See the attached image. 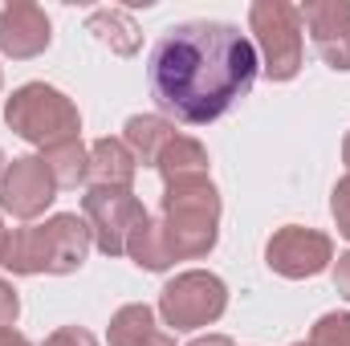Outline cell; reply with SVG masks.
I'll use <instances>...</instances> for the list:
<instances>
[{
	"label": "cell",
	"instance_id": "obj_1",
	"mask_svg": "<svg viewBox=\"0 0 350 346\" xmlns=\"http://www.w3.org/2000/svg\"><path fill=\"white\" fill-rule=\"evenodd\" d=\"M261 74L253 37L228 21H183L163 29L151 49L147 78L163 114L183 127L224 118Z\"/></svg>",
	"mask_w": 350,
	"mask_h": 346
},
{
	"label": "cell",
	"instance_id": "obj_2",
	"mask_svg": "<svg viewBox=\"0 0 350 346\" xmlns=\"http://www.w3.org/2000/svg\"><path fill=\"white\" fill-rule=\"evenodd\" d=\"M94 237H90L86 216L78 212H57L45 224H29V228H12L8 245H4V269L16 277H37V273H78L86 265Z\"/></svg>",
	"mask_w": 350,
	"mask_h": 346
},
{
	"label": "cell",
	"instance_id": "obj_3",
	"mask_svg": "<svg viewBox=\"0 0 350 346\" xmlns=\"http://www.w3.org/2000/svg\"><path fill=\"white\" fill-rule=\"evenodd\" d=\"M159 228H163L172 261H200L216 249V241H220V191H216L212 175L163 187Z\"/></svg>",
	"mask_w": 350,
	"mask_h": 346
},
{
	"label": "cell",
	"instance_id": "obj_4",
	"mask_svg": "<svg viewBox=\"0 0 350 346\" xmlns=\"http://www.w3.org/2000/svg\"><path fill=\"white\" fill-rule=\"evenodd\" d=\"M4 122H8V131H16L25 143H33L41 151L70 143L82 131L78 102L49 82H25L21 90H12V98L4 102Z\"/></svg>",
	"mask_w": 350,
	"mask_h": 346
},
{
	"label": "cell",
	"instance_id": "obj_5",
	"mask_svg": "<svg viewBox=\"0 0 350 346\" xmlns=\"http://www.w3.org/2000/svg\"><path fill=\"white\" fill-rule=\"evenodd\" d=\"M301 8L289 0H253L249 4V33L261 57V74L269 82H293L306 57L301 37Z\"/></svg>",
	"mask_w": 350,
	"mask_h": 346
},
{
	"label": "cell",
	"instance_id": "obj_6",
	"mask_svg": "<svg viewBox=\"0 0 350 346\" xmlns=\"http://www.w3.org/2000/svg\"><path fill=\"white\" fill-rule=\"evenodd\" d=\"M228 310V285L208 273V269H187V273H175L172 281L163 285L159 293V314L163 322L175 330H200V326H212L220 322Z\"/></svg>",
	"mask_w": 350,
	"mask_h": 346
},
{
	"label": "cell",
	"instance_id": "obj_7",
	"mask_svg": "<svg viewBox=\"0 0 350 346\" xmlns=\"http://www.w3.org/2000/svg\"><path fill=\"white\" fill-rule=\"evenodd\" d=\"M82 216H86L98 253L126 257V245L135 228L147 220V208L135 196V187H90L82 196Z\"/></svg>",
	"mask_w": 350,
	"mask_h": 346
},
{
	"label": "cell",
	"instance_id": "obj_8",
	"mask_svg": "<svg viewBox=\"0 0 350 346\" xmlns=\"http://www.w3.org/2000/svg\"><path fill=\"white\" fill-rule=\"evenodd\" d=\"M330 261H334V241L318 228H306V224H285L265 245V265L289 281L318 277L322 269H330Z\"/></svg>",
	"mask_w": 350,
	"mask_h": 346
},
{
	"label": "cell",
	"instance_id": "obj_9",
	"mask_svg": "<svg viewBox=\"0 0 350 346\" xmlns=\"http://www.w3.org/2000/svg\"><path fill=\"white\" fill-rule=\"evenodd\" d=\"M57 191L62 187L41 155H16L0 175V212H8L12 220H37L57 200Z\"/></svg>",
	"mask_w": 350,
	"mask_h": 346
},
{
	"label": "cell",
	"instance_id": "obj_10",
	"mask_svg": "<svg viewBox=\"0 0 350 346\" xmlns=\"http://www.w3.org/2000/svg\"><path fill=\"white\" fill-rule=\"evenodd\" d=\"M49 41H53V25L41 4L16 0V4L0 8V53L4 57H12V62L41 57L49 49Z\"/></svg>",
	"mask_w": 350,
	"mask_h": 346
},
{
	"label": "cell",
	"instance_id": "obj_11",
	"mask_svg": "<svg viewBox=\"0 0 350 346\" xmlns=\"http://www.w3.org/2000/svg\"><path fill=\"white\" fill-rule=\"evenodd\" d=\"M301 25L310 29L314 37V49L318 57L347 74L350 70V4H338V0H310L301 8Z\"/></svg>",
	"mask_w": 350,
	"mask_h": 346
},
{
	"label": "cell",
	"instance_id": "obj_12",
	"mask_svg": "<svg viewBox=\"0 0 350 346\" xmlns=\"http://www.w3.org/2000/svg\"><path fill=\"white\" fill-rule=\"evenodd\" d=\"M139 159L122 139H98L90 143V187H135Z\"/></svg>",
	"mask_w": 350,
	"mask_h": 346
},
{
	"label": "cell",
	"instance_id": "obj_13",
	"mask_svg": "<svg viewBox=\"0 0 350 346\" xmlns=\"http://www.w3.org/2000/svg\"><path fill=\"white\" fill-rule=\"evenodd\" d=\"M175 135V122L163 118V114H131L126 127H122V143L131 147V155L147 168H155V159L163 155V147L172 143Z\"/></svg>",
	"mask_w": 350,
	"mask_h": 346
},
{
	"label": "cell",
	"instance_id": "obj_14",
	"mask_svg": "<svg viewBox=\"0 0 350 346\" xmlns=\"http://www.w3.org/2000/svg\"><path fill=\"white\" fill-rule=\"evenodd\" d=\"M86 33H94L110 53L118 57H135L139 45H143V33L135 25V16L126 8H94L86 16Z\"/></svg>",
	"mask_w": 350,
	"mask_h": 346
},
{
	"label": "cell",
	"instance_id": "obj_15",
	"mask_svg": "<svg viewBox=\"0 0 350 346\" xmlns=\"http://www.w3.org/2000/svg\"><path fill=\"white\" fill-rule=\"evenodd\" d=\"M208 151H204V143L200 139H191V135H175L172 143L163 147V155L155 159V172L163 179V187L167 183H183V179H204L208 175Z\"/></svg>",
	"mask_w": 350,
	"mask_h": 346
},
{
	"label": "cell",
	"instance_id": "obj_16",
	"mask_svg": "<svg viewBox=\"0 0 350 346\" xmlns=\"http://www.w3.org/2000/svg\"><path fill=\"white\" fill-rule=\"evenodd\" d=\"M41 163L49 168V175L57 179V187H78L90 179V147H82V139L57 143L41 151Z\"/></svg>",
	"mask_w": 350,
	"mask_h": 346
},
{
	"label": "cell",
	"instance_id": "obj_17",
	"mask_svg": "<svg viewBox=\"0 0 350 346\" xmlns=\"http://www.w3.org/2000/svg\"><path fill=\"white\" fill-rule=\"evenodd\" d=\"M151 334H155V310L147 302H131V306L114 310L106 343L110 346H143Z\"/></svg>",
	"mask_w": 350,
	"mask_h": 346
},
{
	"label": "cell",
	"instance_id": "obj_18",
	"mask_svg": "<svg viewBox=\"0 0 350 346\" xmlns=\"http://www.w3.org/2000/svg\"><path fill=\"white\" fill-rule=\"evenodd\" d=\"M126 257L135 261L139 269H147V273H163V269H172L175 261L167 253V241H163V228H159V220H143L139 228H135V237H131V245H126Z\"/></svg>",
	"mask_w": 350,
	"mask_h": 346
},
{
	"label": "cell",
	"instance_id": "obj_19",
	"mask_svg": "<svg viewBox=\"0 0 350 346\" xmlns=\"http://www.w3.org/2000/svg\"><path fill=\"white\" fill-rule=\"evenodd\" d=\"M310 346H350V314H322L310 330Z\"/></svg>",
	"mask_w": 350,
	"mask_h": 346
},
{
	"label": "cell",
	"instance_id": "obj_20",
	"mask_svg": "<svg viewBox=\"0 0 350 346\" xmlns=\"http://www.w3.org/2000/svg\"><path fill=\"white\" fill-rule=\"evenodd\" d=\"M330 216H334L338 232L350 241V175H342L334 183V191H330Z\"/></svg>",
	"mask_w": 350,
	"mask_h": 346
},
{
	"label": "cell",
	"instance_id": "obj_21",
	"mask_svg": "<svg viewBox=\"0 0 350 346\" xmlns=\"http://www.w3.org/2000/svg\"><path fill=\"white\" fill-rule=\"evenodd\" d=\"M45 346H98V338L90 334L86 326H57V330L45 338Z\"/></svg>",
	"mask_w": 350,
	"mask_h": 346
},
{
	"label": "cell",
	"instance_id": "obj_22",
	"mask_svg": "<svg viewBox=\"0 0 350 346\" xmlns=\"http://www.w3.org/2000/svg\"><path fill=\"white\" fill-rule=\"evenodd\" d=\"M16 318H21V297H16L12 281L0 277V326H16Z\"/></svg>",
	"mask_w": 350,
	"mask_h": 346
},
{
	"label": "cell",
	"instance_id": "obj_23",
	"mask_svg": "<svg viewBox=\"0 0 350 346\" xmlns=\"http://www.w3.org/2000/svg\"><path fill=\"white\" fill-rule=\"evenodd\" d=\"M334 289H338V297L350 302V253H342L334 261Z\"/></svg>",
	"mask_w": 350,
	"mask_h": 346
},
{
	"label": "cell",
	"instance_id": "obj_24",
	"mask_svg": "<svg viewBox=\"0 0 350 346\" xmlns=\"http://www.w3.org/2000/svg\"><path fill=\"white\" fill-rule=\"evenodd\" d=\"M0 346H33L21 330H12V326H0Z\"/></svg>",
	"mask_w": 350,
	"mask_h": 346
},
{
	"label": "cell",
	"instance_id": "obj_25",
	"mask_svg": "<svg viewBox=\"0 0 350 346\" xmlns=\"http://www.w3.org/2000/svg\"><path fill=\"white\" fill-rule=\"evenodd\" d=\"M187 346H237L228 334H204V338H191Z\"/></svg>",
	"mask_w": 350,
	"mask_h": 346
},
{
	"label": "cell",
	"instance_id": "obj_26",
	"mask_svg": "<svg viewBox=\"0 0 350 346\" xmlns=\"http://www.w3.org/2000/svg\"><path fill=\"white\" fill-rule=\"evenodd\" d=\"M143 346H175V338H172V334H163V330H155V334H151Z\"/></svg>",
	"mask_w": 350,
	"mask_h": 346
},
{
	"label": "cell",
	"instance_id": "obj_27",
	"mask_svg": "<svg viewBox=\"0 0 350 346\" xmlns=\"http://www.w3.org/2000/svg\"><path fill=\"white\" fill-rule=\"evenodd\" d=\"M342 163H347V175H350V131H347V139H342Z\"/></svg>",
	"mask_w": 350,
	"mask_h": 346
},
{
	"label": "cell",
	"instance_id": "obj_28",
	"mask_svg": "<svg viewBox=\"0 0 350 346\" xmlns=\"http://www.w3.org/2000/svg\"><path fill=\"white\" fill-rule=\"evenodd\" d=\"M4 245H8V228H4V220H0V261H4Z\"/></svg>",
	"mask_w": 350,
	"mask_h": 346
},
{
	"label": "cell",
	"instance_id": "obj_29",
	"mask_svg": "<svg viewBox=\"0 0 350 346\" xmlns=\"http://www.w3.org/2000/svg\"><path fill=\"white\" fill-rule=\"evenodd\" d=\"M4 168H8V159H4V151H0V175H4Z\"/></svg>",
	"mask_w": 350,
	"mask_h": 346
},
{
	"label": "cell",
	"instance_id": "obj_30",
	"mask_svg": "<svg viewBox=\"0 0 350 346\" xmlns=\"http://www.w3.org/2000/svg\"><path fill=\"white\" fill-rule=\"evenodd\" d=\"M293 346H310V343H293Z\"/></svg>",
	"mask_w": 350,
	"mask_h": 346
},
{
	"label": "cell",
	"instance_id": "obj_31",
	"mask_svg": "<svg viewBox=\"0 0 350 346\" xmlns=\"http://www.w3.org/2000/svg\"><path fill=\"white\" fill-rule=\"evenodd\" d=\"M0 86H4V74H0Z\"/></svg>",
	"mask_w": 350,
	"mask_h": 346
}]
</instances>
